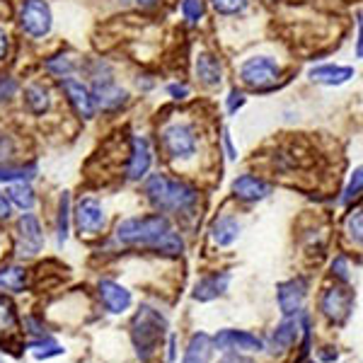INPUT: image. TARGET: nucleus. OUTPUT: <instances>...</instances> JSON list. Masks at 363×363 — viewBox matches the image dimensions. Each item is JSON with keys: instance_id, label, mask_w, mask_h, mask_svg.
I'll return each mask as SVG.
<instances>
[{"instance_id": "1", "label": "nucleus", "mask_w": 363, "mask_h": 363, "mask_svg": "<svg viewBox=\"0 0 363 363\" xmlns=\"http://www.w3.org/2000/svg\"><path fill=\"white\" fill-rule=\"evenodd\" d=\"M117 240L126 247H143V250H155L160 255L177 257L184 252V240L174 233L172 225L160 213L141 218H129L119 223Z\"/></svg>"}, {"instance_id": "2", "label": "nucleus", "mask_w": 363, "mask_h": 363, "mask_svg": "<svg viewBox=\"0 0 363 363\" xmlns=\"http://www.w3.org/2000/svg\"><path fill=\"white\" fill-rule=\"evenodd\" d=\"M146 194L153 201V206L170 213H186L196 206L199 191L184 182L170 179L165 174H153L146 182Z\"/></svg>"}, {"instance_id": "3", "label": "nucleus", "mask_w": 363, "mask_h": 363, "mask_svg": "<svg viewBox=\"0 0 363 363\" xmlns=\"http://www.w3.org/2000/svg\"><path fill=\"white\" fill-rule=\"evenodd\" d=\"M165 329H167V320L151 305H141L136 317L131 320V339H134L136 354L141 361H151L155 354L158 344H160Z\"/></svg>"}, {"instance_id": "4", "label": "nucleus", "mask_w": 363, "mask_h": 363, "mask_svg": "<svg viewBox=\"0 0 363 363\" xmlns=\"http://www.w3.org/2000/svg\"><path fill=\"white\" fill-rule=\"evenodd\" d=\"M281 78V68L274 58L255 56L240 65V80L252 90H272Z\"/></svg>"}, {"instance_id": "5", "label": "nucleus", "mask_w": 363, "mask_h": 363, "mask_svg": "<svg viewBox=\"0 0 363 363\" xmlns=\"http://www.w3.org/2000/svg\"><path fill=\"white\" fill-rule=\"evenodd\" d=\"M163 146L174 160H191L196 155L199 141H196V134L189 124H170L163 131Z\"/></svg>"}, {"instance_id": "6", "label": "nucleus", "mask_w": 363, "mask_h": 363, "mask_svg": "<svg viewBox=\"0 0 363 363\" xmlns=\"http://www.w3.org/2000/svg\"><path fill=\"white\" fill-rule=\"evenodd\" d=\"M51 10L44 0H25L20 8V27L30 37H44L51 32Z\"/></svg>"}, {"instance_id": "7", "label": "nucleus", "mask_w": 363, "mask_h": 363, "mask_svg": "<svg viewBox=\"0 0 363 363\" xmlns=\"http://www.w3.org/2000/svg\"><path fill=\"white\" fill-rule=\"evenodd\" d=\"M44 247V233L42 225L32 213H25V216L18 221V255L20 257H34L39 255Z\"/></svg>"}, {"instance_id": "8", "label": "nucleus", "mask_w": 363, "mask_h": 363, "mask_svg": "<svg viewBox=\"0 0 363 363\" xmlns=\"http://www.w3.org/2000/svg\"><path fill=\"white\" fill-rule=\"evenodd\" d=\"M90 95H92L95 107H100L102 112H114V109H121L129 102V92L121 90L112 78H97Z\"/></svg>"}, {"instance_id": "9", "label": "nucleus", "mask_w": 363, "mask_h": 363, "mask_svg": "<svg viewBox=\"0 0 363 363\" xmlns=\"http://www.w3.org/2000/svg\"><path fill=\"white\" fill-rule=\"evenodd\" d=\"M354 310V293L344 286H334L322 295V312L332 322L342 324Z\"/></svg>"}, {"instance_id": "10", "label": "nucleus", "mask_w": 363, "mask_h": 363, "mask_svg": "<svg viewBox=\"0 0 363 363\" xmlns=\"http://www.w3.org/2000/svg\"><path fill=\"white\" fill-rule=\"evenodd\" d=\"M279 307L286 317H293L302 310V302L307 298V281L305 279H291V281L279 284L276 288Z\"/></svg>"}, {"instance_id": "11", "label": "nucleus", "mask_w": 363, "mask_h": 363, "mask_svg": "<svg viewBox=\"0 0 363 363\" xmlns=\"http://www.w3.org/2000/svg\"><path fill=\"white\" fill-rule=\"evenodd\" d=\"M213 339V349L230 351V349H240V351H262L264 342L260 337L250 332H238V329H221Z\"/></svg>"}, {"instance_id": "12", "label": "nucleus", "mask_w": 363, "mask_h": 363, "mask_svg": "<svg viewBox=\"0 0 363 363\" xmlns=\"http://www.w3.org/2000/svg\"><path fill=\"white\" fill-rule=\"evenodd\" d=\"M104 211L95 199H82L75 208V225L82 235H97L104 228Z\"/></svg>"}, {"instance_id": "13", "label": "nucleus", "mask_w": 363, "mask_h": 363, "mask_svg": "<svg viewBox=\"0 0 363 363\" xmlns=\"http://www.w3.org/2000/svg\"><path fill=\"white\" fill-rule=\"evenodd\" d=\"M60 90L68 95L70 104H73L75 112H78L80 117H85V119L95 117V102H92V95H90V90H87V87L82 85L80 80L63 78V80H60Z\"/></svg>"}, {"instance_id": "14", "label": "nucleus", "mask_w": 363, "mask_h": 363, "mask_svg": "<svg viewBox=\"0 0 363 363\" xmlns=\"http://www.w3.org/2000/svg\"><path fill=\"white\" fill-rule=\"evenodd\" d=\"M153 163V153H151V143H148L143 136H136L134 148H131V163H129V179L139 182L148 174Z\"/></svg>"}, {"instance_id": "15", "label": "nucleus", "mask_w": 363, "mask_h": 363, "mask_svg": "<svg viewBox=\"0 0 363 363\" xmlns=\"http://www.w3.org/2000/svg\"><path fill=\"white\" fill-rule=\"evenodd\" d=\"M233 194L242 201H262L272 194V186L252 174H242L233 182Z\"/></svg>"}, {"instance_id": "16", "label": "nucleus", "mask_w": 363, "mask_h": 363, "mask_svg": "<svg viewBox=\"0 0 363 363\" xmlns=\"http://www.w3.org/2000/svg\"><path fill=\"white\" fill-rule=\"evenodd\" d=\"M100 298H102V305L107 307L109 312H114V315L129 310V305H131V293L117 281H102Z\"/></svg>"}, {"instance_id": "17", "label": "nucleus", "mask_w": 363, "mask_h": 363, "mask_svg": "<svg viewBox=\"0 0 363 363\" xmlns=\"http://www.w3.org/2000/svg\"><path fill=\"white\" fill-rule=\"evenodd\" d=\"M228 284H230V274L228 272L213 274V276L201 279V281L194 286V300L208 302V300L218 298V295H223L225 291H228Z\"/></svg>"}, {"instance_id": "18", "label": "nucleus", "mask_w": 363, "mask_h": 363, "mask_svg": "<svg viewBox=\"0 0 363 363\" xmlns=\"http://www.w3.org/2000/svg\"><path fill=\"white\" fill-rule=\"evenodd\" d=\"M310 78L320 85L337 87L354 78V68H349V65H317V68L310 70Z\"/></svg>"}, {"instance_id": "19", "label": "nucleus", "mask_w": 363, "mask_h": 363, "mask_svg": "<svg viewBox=\"0 0 363 363\" xmlns=\"http://www.w3.org/2000/svg\"><path fill=\"white\" fill-rule=\"evenodd\" d=\"M300 334V322L293 317H286L281 324H276V329L272 332V349L274 351H286L298 342Z\"/></svg>"}, {"instance_id": "20", "label": "nucleus", "mask_w": 363, "mask_h": 363, "mask_svg": "<svg viewBox=\"0 0 363 363\" xmlns=\"http://www.w3.org/2000/svg\"><path fill=\"white\" fill-rule=\"evenodd\" d=\"M240 238V223L233 216H221L211 225V240L218 247H228Z\"/></svg>"}, {"instance_id": "21", "label": "nucleus", "mask_w": 363, "mask_h": 363, "mask_svg": "<svg viewBox=\"0 0 363 363\" xmlns=\"http://www.w3.org/2000/svg\"><path fill=\"white\" fill-rule=\"evenodd\" d=\"M196 75L201 78L203 85H221L223 80V65L213 53H199L196 56Z\"/></svg>"}, {"instance_id": "22", "label": "nucleus", "mask_w": 363, "mask_h": 363, "mask_svg": "<svg viewBox=\"0 0 363 363\" xmlns=\"http://www.w3.org/2000/svg\"><path fill=\"white\" fill-rule=\"evenodd\" d=\"M213 356V339L208 334H194L191 337L189 346H186V354H184V361L182 363H208Z\"/></svg>"}, {"instance_id": "23", "label": "nucleus", "mask_w": 363, "mask_h": 363, "mask_svg": "<svg viewBox=\"0 0 363 363\" xmlns=\"http://www.w3.org/2000/svg\"><path fill=\"white\" fill-rule=\"evenodd\" d=\"M8 201L15 203V206L22 208V211H30L37 201L34 189H32L27 182H15V184L8 186Z\"/></svg>"}, {"instance_id": "24", "label": "nucleus", "mask_w": 363, "mask_h": 363, "mask_svg": "<svg viewBox=\"0 0 363 363\" xmlns=\"http://www.w3.org/2000/svg\"><path fill=\"white\" fill-rule=\"evenodd\" d=\"M25 284H27V272L20 267H8V269H0V288L5 291H25Z\"/></svg>"}, {"instance_id": "25", "label": "nucleus", "mask_w": 363, "mask_h": 363, "mask_svg": "<svg viewBox=\"0 0 363 363\" xmlns=\"http://www.w3.org/2000/svg\"><path fill=\"white\" fill-rule=\"evenodd\" d=\"M25 104L30 107V112L44 114L49 109V104H51V100H49V92L44 90L42 85H30L25 90Z\"/></svg>"}, {"instance_id": "26", "label": "nucleus", "mask_w": 363, "mask_h": 363, "mask_svg": "<svg viewBox=\"0 0 363 363\" xmlns=\"http://www.w3.org/2000/svg\"><path fill=\"white\" fill-rule=\"evenodd\" d=\"M37 167L30 165V167H18V165H3L0 167V182L5 184H13V182H30L34 179Z\"/></svg>"}, {"instance_id": "27", "label": "nucleus", "mask_w": 363, "mask_h": 363, "mask_svg": "<svg viewBox=\"0 0 363 363\" xmlns=\"http://www.w3.org/2000/svg\"><path fill=\"white\" fill-rule=\"evenodd\" d=\"M46 70L58 75V78H70V73L75 70V60L73 56H68V53H56V56L46 60Z\"/></svg>"}, {"instance_id": "28", "label": "nucleus", "mask_w": 363, "mask_h": 363, "mask_svg": "<svg viewBox=\"0 0 363 363\" xmlns=\"http://www.w3.org/2000/svg\"><path fill=\"white\" fill-rule=\"evenodd\" d=\"M30 349H32V354H34L37 359H51V356L63 354V349H60V346L49 337H39L37 342H30Z\"/></svg>"}, {"instance_id": "29", "label": "nucleus", "mask_w": 363, "mask_h": 363, "mask_svg": "<svg viewBox=\"0 0 363 363\" xmlns=\"http://www.w3.org/2000/svg\"><path fill=\"white\" fill-rule=\"evenodd\" d=\"M68 218H70V196L63 194L60 196V206H58V245L60 247L68 240Z\"/></svg>"}, {"instance_id": "30", "label": "nucleus", "mask_w": 363, "mask_h": 363, "mask_svg": "<svg viewBox=\"0 0 363 363\" xmlns=\"http://www.w3.org/2000/svg\"><path fill=\"white\" fill-rule=\"evenodd\" d=\"M15 329H18V317H15L13 302L0 298V334L15 332Z\"/></svg>"}, {"instance_id": "31", "label": "nucleus", "mask_w": 363, "mask_h": 363, "mask_svg": "<svg viewBox=\"0 0 363 363\" xmlns=\"http://www.w3.org/2000/svg\"><path fill=\"white\" fill-rule=\"evenodd\" d=\"M250 0H211V8L218 15H240L247 10Z\"/></svg>"}, {"instance_id": "32", "label": "nucleus", "mask_w": 363, "mask_h": 363, "mask_svg": "<svg viewBox=\"0 0 363 363\" xmlns=\"http://www.w3.org/2000/svg\"><path fill=\"white\" fill-rule=\"evenodd\" d=\"M182 15L189 25H199L203 18V3L201 0H184L182 3Z\"/></svg>"}, {"instance_id": "33", "label": "nucleus", "mask_w": 363, "mask_h": 363, "mask_svg": "<svg viewBox=\"0 0 363 363\" xmlns=\"http://www.w3.org/2000/svg\"><path fill=\"white\" fill-rule=\"evenodd\" d=\"M361 221H363V216H361V208H356L354 213H351L349 218H346V233H349V238L359 245L361 242Z\"/></svg>"}, {"instance_id": "34", "label": "nucleus", "mask_w": 363, "mask_h": 363, "mask_svg": "<svg viewBox=\"0 0 363 363\" xmlns=\"http://www.w3.org/2000/svg\"><path fill=\"white\" fill-rule=\"evenodd\" d=\"M361 182H363L361 170H356L354 177H351V182H349V186H346V191H344V203H349L351 199H356V196L361 194Z\"/></svg>"}, {"instance_id": "35", "label": "nucleus", "mask_w": 363, "mask_h": 363, "mask_svg": "<svg viewBox=\"0 0 363 363\" xmlns=\"http://www.w3.org/2000/svg\"><path fill=\"white\" fill-rule=\"evenodd\" d=\"M332 274L339 279V281H349V264H346V257H337V260L332 262Z\"/></svg>"}, {"instance_id": "36", "label": "nucleus", "mask_w": 363, "mask_h": 363, "mask_svg": "<svg viewBox=\"0 0 363 363\" xmlns=\"http://www.w3.org/2000/svg\"><path fill=\"white\" fill-rule=\"evenodd\" d=\"M15 90H18V82H15L13 78H3V80H0V102L10 100V97L15 95Z\"/></svg>"}, {"instance_id": "37", "label": "nucleus", "mask_w": 363, "mask_h": 363, "mask_svg": "<svg viewBox=\"0 0 363 363\" xmlns=\"http://www.w3.org/2000/svg\"><path fill=\"white\" fill-rule=\"evenodd\" d=\"M242 104H245V95H242L240 90H230V95H228V104H225V107H228V112H230V114H235V112H238V109L242 107Z\"/></svg>"}, {"instance_id": "38", "label": "nucleus", "mask_w": 363, "mask_h": 363, "mask_svg": "<svg viewBox=\"0 0 363 363\" xmlns=\"http://www.w3.org/2000/svg\"><path fill=\"white\" fill-rule=\"evenodd\" d=\"M167 92L174 97V100H184V97L189 95V90H186L184 85H170V87H167Z\"/></svg>"}, {"instance_id": "39", "label": "nucleus", "mask_w": 363, "mask_h": 363, "mask_svg": "<svg viewBox=\"0 0 363 363\" xmlns=\"http://www.w3.org/2000/svg\"><path fill=\"white\" fill-rule=\"evenodd\" d=\"M223 143H225V151H228V158H230V160H235V158H238V153H235L233 141H230V134H228V131H223Z\"/></svg>"}, {"instance_id": "40", "label": "nucleus", "mask_w": 363, "mask_h": 363, "mask_svg": "<svg viewBox=\"0 0 363 363\" xmlns=\"http://www.w3.org/2000/svg\"><path fill=\"white\" fill-rule=\"evenodd\" d=\"M10 153H13V143H10V139H5V136L0 134V158L10 155Z\"/></svg>"}, {"instance_id": "41", "label": "nucleus", "mask_w": 363, "mask_h": 363, "mask_svg": "<svg viewBox=\"0 0 363 363\" xmlns=\"http://www.w3.org/2000/svg\"><path fill=\"white\" fill-rule=\"evenodd\" d=\"M221 363H255V361L247 359V356H240V354H228Z\"/></svg>"}, {"instance_id": "42", "label": "nucleus", "mask_w": 363, "mask_h": 363, "mask_svg": "<svg viewBox=\"0 0 363 363\" xmlns=\"http://www.w3.org/2000/svg\"><path fill=\"white\" fill-rule=\"evenodd\" d=\"M5 218H10V201L0 194V221H5Z\"/></svg>"}, {"instance_id": "43", "label": "nucleus", "mask_w": 363, "mask_h": 363, "mask_svg": "<svg viewBox=\"0 0 363 363\" xmlns=\"http://www.w3.org/2000/svg\"><path fill=\"white\" fill-rule=\"evenodd\" d=\"M320 359L322 361H337V351H329V346H324L320 351Z\"/></svg>"}, {"instance_id": "44", "label": "nucleus", "mask_w": 363, "mask_h": 363, "mask_svg": "<svg viewBox=\"0 0 363 363\" xmlns=\"http://www.w3.org/2000/svg\"><path fill=\"white\" fill-rule=\"evenodd\" d=\"M5 51H8V34H5V30H0V58L5 56Z\"/></svg>"}, {"instance_id": "45", "label": "nucleus", "mask_w": 363, "mask_h": 363, "mask_svg": "<svg viewBox=\"0 0 363 363\" xmlns=\"http://www.w3.org/2000/svg\"><path fill=\"white\" fill-rule=\"evenodd\" d=\"M158 3H160V0H139L141 8H155Z\"/></svg>"}, {"instance_id": "46", "label": "nucleus", "mask_w": 363, "mask_h": 363, "mask_svg": "<svg viewBox=\"0 0 363 363\" xmlns=\"http://www.w3.org/2000/svg\"><path fill=\"white\" fill-rule=\"evenodd\" d=\"M174 359V337H170V361Z\"/></svg>"}, {"instance_id": "47", "label": "nucleus", "mask_w": 363, "mask_h": 363, "mask_svg": "<svg viewBox=\"0 0 363 363\" xmlns=\"http://www.w3.org/2000/svg\"><path fill=\"white\" fill-rule=\"evenodd\" d=\"M0 363H3V361H0Z\"/></svg>"}]
</instances>
